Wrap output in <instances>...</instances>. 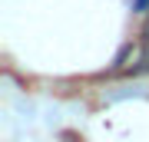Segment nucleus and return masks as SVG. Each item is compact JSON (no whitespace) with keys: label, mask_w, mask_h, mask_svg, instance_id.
Here are the masks:
<instances>
[{"label":"nucleus","mask_w":149,"mask_h":142,"mask_svg":"<svg viewBox=\"0 0 149 142\" xmlns=\"http://www.w3.org/2000/svg\"><path fill=\"white\" fill-rule=\"evenodd\" d=\"M133 73H149V43L143 46V53H139V63L133 66Z\"/></svg>","instance_id":"nucleus-1"},{"label":"nucleus","mask_w":149,"mask_h":142,"mask_svg":"<svg viewBox=\"0 0 149 142\" xmlns=\"http://www.w3.org/2000/svg\"><path fill=\"white\" fill-rule=\"evenodd\" d=\"M133 10L136 13H146L149 10V0H133Z\"/></svg>","instance_id":"nucleus-2"},{"label":"nucleus","mask_w":149,"mask_h":142,"mask_svg":"<svg viewBox=\"0 0 149 142\" xmlns=\"http://www.w3.org/2000/svg\"><path fill=\"white\" fill-rule=\"evenodd\" d=\"M143 43H149V20L143 23Z\"/></svg>","instance_id":"nucleus-3"}]
</instances>
